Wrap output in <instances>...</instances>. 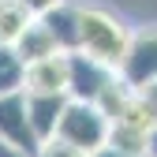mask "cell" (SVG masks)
<instances>
[{"label": "cell", "mask_w": 157, "mask_h": 157, "mask_svg": "<svg viewBox=\"0 0 157 157\" xmlns=\"http://www.w3.org/2000/svg\"><path fill=\"white\" fill-rule=\"evenodd\" d=\"M146 127H131V124H109V146H116V150H124V153H131V157H146Z\"/></svg>", "instance_id": "obj_12"}, {"label": "cell", "mask_w": 157, "mask_h": 157, "mask_svg": "<svg viewBox=\"0 0 157 157\" xmlns=\"http://www.w3.org/2000/svg\"><path fill=\"white\" fill-rule=\"evenodd\" d=\"M26 116H30V127L37 135V142H45L52 139V131H56V120H60V112L67 105V94H26Z\"/></svg>", "instance_id": "obj_7"}, {"label": "cell", "mask_w": 157, "mask_h": 157, "mask_svg": "<svg viewBox=\"0 0 157 157\" xmlns=\"http://www.w3.org/2000/svg\"><path fill=\"white\" fill-rule=\"evenodd\" d=\"M30 19L34 15L19 4V0H0V45H15V37L26 30Z\"/></svg>", "instance_id": "obj_11"}, {"label": "cell", "mask_w": 157, "mask_h": 157, "mask_svg": "<svg viewBox=\"0 0 157 157\" xmlns=\"http://www.w3.org/2000/svg\"><path fill=\"white\" fill-rule=\"evenodd\" d=\"M127 41H131V26L120 15L105 8H78V52H86L116 71Z\"/></svg>", "instance_id": "obj_1"}, {"label": "cell", "mask_w": 157, "mask_h": 157, "mask_svg": "<svg viewBox=\"0 0 157 157\" xmlns=\"http://www.w3.org/2000/svg\"><path fill=\"white\" fill-rule=\"evenodd\" d=\"M116 71L101 60H94L86 52H67V97H78V101H94L101 86L109 82Z\"/></svg>", "instance_id": "obj_5"}, {"label": "cell", "mask_w": 157, "mask_h": 157, "mask_svg": "<svg viewBox=\"0 0 157 157\" xmlns=\"http://www.w3.org/2000/svg\"><path fill=\"white\" fill-rule=\"evenodd\" d=\"M19 4H23L30 15H45L49 8H56V4H60V0H19Z\"/></svg>", "instance_id": "obj_16"}, {"label": "cell", "mask_w": 157, "mask_h": 157, "mask_svg": "<svg viewBox=\"0 0 157 157\" xmlns=\"http://www.w3.org/2000/svg\"><path fill=\"white\" fill-rule=\"evenodd\" d=\"M23 90L26 94H67V52H52L34 64H23Z\"/></svg>", "instance_id": "obj_6"}, {"label": "cell", "mask_w": 157, "mask_h": 157, "mask_svg": "<svg viewBox=\"0 0 157 157\" xmlns=\"http://www.w3.org/2000/svg\"><path fill=\"white\" fill-rule=\"evenodd\" d=\"M0 157H30V153L15 150V146H8V142H0Z\"/></svg>", "instance_id": "obj_19"}, {"label": "cell", "mask_w": 157, "mask_h": 157, "mask_svg": "<svg viewBox=\"0 0 157 157\" xmlns=\"http://www.w3.org/2000/svg\"><path fill=\"white\" fill-rule=\"evenodd\" d=\"M23 90V60L15 56L11 45H0V94Z\"/></svg>", "instance_id": "obj_13"}, {"label": "cell", "mask_w": 157, "mask_h": 157, "mask_svg": "<svg viewBox=\"0 0 157 157\" xmlns=\"http://www.w3.org/2000/svg\"><path fill=\"white\" fill-rule=\"evenodd\" d=\"M11 49H15V56H19L23 64H34V60H41V56H52V52H60L56 37L49 34V26H45L37 15L26 23V30L15 37V45H11Z\"/></svg>", "instance_id": "obj_9"}, {"label": "cell", "mask_w": 157, "mask_h": 157, "mask_svg": "<svg viewBox=\"0 0 157 157\" xmlns=\"http://www.w3.org/2000/svg\"><path fill=\"white\" fill-rule=\"evenodd\" d=\"M86 157H131V153H124V150H116V146H109V142H105V146H97V150H94V153H86Z\"/></svg>", "instance_id": "obj_17"}, {"label": "cell", "mask_w": 157, "mask_h": 157, "mask_svg": "<svg viewBox=\"0 0 157 157\" xmlns=\"http://www.w3.org/2000/svg\"><path fill=\"white\" fill-rule=\"evenodd\" d=\"M116 75L131 90H142L146 82L157 78V26L131 30V41L120 56V64H116Z\"/></svg>", "instance_id": "obj_3"}, {"label": "cell", "mask_w": 157, "mask_h": 157, "mask_svg": "<svg viewBox=\"0 0 157 157\" xmlns=\"http://www.w3.org/2000/svg\"><path fill=\"white\" fill-rule=\"evenodd\" d=\"M52 139H60L67 146H78L82 153H94L97 146H105V139H109V120H105V112L97 109L94 101L67 97L60 120H56Z\"/></svg>", "instance_id": "obj_2"}, {"label": "cell", "mask_w": 157, "mask_h": 157, "mask_svg": "<svg viewBox=\"0 0 157 157\" xmlns=\"http://www.w3.org/2000/svg\"><path fill=\"white\" fill-rule=\"evenodd\" d=\"M37 19L49 26V34L56 37L60 52H75V49H78V4L60 0L56 8H49L45 15H37Z\"/></svg>", "instance_id": "obj_8"}, {"label": "cell", "mask_w": 157, "mask_h": 157, "mask_svg": "<svg viewBox=\"0 0 157 157\" xmlns=\"http://www.w3.org/2000/svg\"><path fill=\"white\" fill-rule=\"evenodd\" d=\"M139 97H142V105H146V112H150V120L157 124V78L139 90Z\"/></svg>", "instance_id": "obj_15"}, {"label": "cell", "mask_w": 157, "mask_h": 157, "mask_svg": "<svg viewBox=\"0 0 157 157\" xmlns=\"http://www.w3.org/2000/svg\"><path fill=\"white\" fill-rule=\"evenodd\" d=\"M131 97H135V90H131V86L124 82V78H120V75H112V78H109V82L101 86V94H97V97H94V105H97V109H101V112H105V120L112 124V120H116V116H120V112L127 109V101H131Z\"/></svg>", "instance_id": "obj_10"}, {"label": "cell", "mask_w": 157, "mask_h": 157, "mask_svg": "<svg viewBox=\"0 0 157 157\" xmlns=\"http://www.w3.org/2000/svg\"><path fill=\"white\" fill-rule=\"evenodd\" d=\"M0 142H8L23 153H37V135L30 127V116H26V97L23 90H11V94H0Z\"/></svg>", "instance_id": "obj_4"}, {"label": "cell", "mask_w": 157, "mask_h": 157, "mask_svg": "<svg viewBox=\"0 0 157 157\" xmlns=\"http://www.w3.org/2000/svg\"><path fill=\"white\" fill-rule=\"evenodd\" d=\"M34 157H86L78 146H67V142H60V139H45L41 146H37V153Z\"/></svg>", "instance_id": "obj_14"}, {"label": "cell", "mask_w": 157, "mask_h": 157, "mask_svg": "<svg viewBox=\"0 0 157 157\" xmlns=\"http://www.w3.org/2000/svg\"><path fill=\"white\" fill-rule=\"evenodd\" d=\"M146 157H157V124H153L150 135H146Z\"/></svg>", "instance_id": "obj_18"}]
</instances>
